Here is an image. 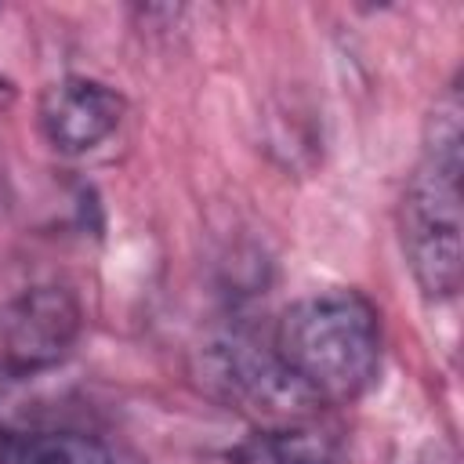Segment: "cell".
Listing matches in <instances>:
<instances>
[{
  "label": "cell",
  "mask_w": 464,
  "mask_h": 464,
  "mask_svg": "<svg viewBox=\"0 0 464 464\" xmlns=\"http://www.w3.org/2000/svg\"><path fill=\"white\" fill-rule=\"evenodd\" d=\"M272 352L323 410L355 402L381 370V315L359 290H319L283 308Z\"/></svg>",
  "instance_id": "cell-1"
},
{
  "label": "cell",
  "mask_w": 464,
  "mask_h": 464,
  "mask_svg": "<svg viewBox=\"0 0 464 464\" xmlns=\"http://www.w3.org/2000/svg\"><path fill=\"white\" fill-rule=\"evenodd\" d=\"M460 91H442L428 116L424 152L410 174L399 207V236L406 265L424 297L446 301L460 290Z\"/></svg>",
  "instance_id": "cell-2"
},
{
  "label": "cell",
  "mask_w": 464,
  "mask_h": 464,
  "mask_svg": "<svg viewBox=\"0 0 464 464\" xmlns=\"http://www.w3.org/2000/svg\"><path fill=\"white\" fill-rule=\"evenodd\" d=\"M203 384L221 402L261 417V424L304 420L315 417V402L294 384L283 362L268 344H257L246 334H225L203 348Z\"/></svg>",
  "instance_id": "cell-3"
},
{
  "label": "cell",
  "mask_w": 464,
  "mask_h": 464,
  "mask_svg": "<svg viewBox=\"0 0 464 464\" xmlns=\"http://www.w3.org/2000/svg\"><path fill=\"white\" fill-rule=\"evenodd\" d=\"M83 330V308L69 286L44 283L22 290L0 312V359L33 377L58 366Z\"/></svg>",
  "instance_id": "cell-4"
},
{
  "label": "cell",
  "mask_w": 464,
  "mask_h": 464,
  "mask_svg": "<svg viewBox=\"0 0 464 464\" xmlns=\"http://www.w3.org/2000/svg\"><path fill=\"white\" fill-rule=\"evenodd\" d=\"M127 102L116 87L91 76H62L44 87L36 116L51 149L65 156H80L98 149L123 123Z\"/></svg>",
  "instance_id": "cell-5"
},
{
  "label": "cell",
  "mask_w": 464,
  "mask_h": 464,
  "mask_svg": "<svg viewBox=\"0 0 464 464\" xmlns=\"http://www.w3.org/2000/svg\"><path fill=\"white\" fill-rule=\"evenodd\" d=\"M232 464H341V439L315 417L261 424L228 453Z\"/></svg>",
  "instance_id": "cell-6"
},
{
  "label": "cell",
  "mask_w": 464,
  "mask_h": 464,
  "mask_svg": "<svg viewBox=\"0 0 464 464\" xmlns=\"http://www.w3.org/2000/svg\"><path fill=\"white\" fill-rule=\"evenodd\" d=\"M0 464H120V460L94 435L22 428L0 442Z\"/></svg>",
  "instance_id": "cell-7"
},
{
  "label": "cell",
  "mask_w": 464,
  "mask_h": 464,
  "mask_svg": "<svg viewBox=\"0 0 464 464\" xmlns=\"http://www.w3.org/2000/svg\"><path fill=\"white\" fill-rule=\"evenodd\" d=\"M25 384H29V377L18 373V370H11L0 359V442L7 435H14V431L25 428V406H29Z\"/></svg>",
  "instance_id": "cell-8"
},
{
  "label": "cell",
  "mask_w": 464,
  "mask_h": 464,
  "mask_svg": "<svg viewBox=\"0 0 464 464\" xmlns=\"http://www.w3.org/2000/svg\"><path fill=\"white\" fill-rule=\"evenodd\" d=\"M14 94H18V91H14V83H11V80L0 72V112L14 105Z\"/></svg>",
  "instance_id": "cell-9"
}]
</instances>
